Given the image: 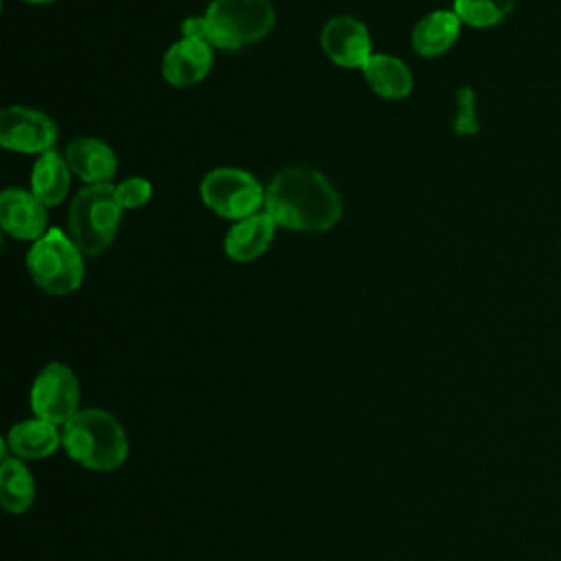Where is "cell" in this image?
Here are the masks:
<instances>
[{
	"mask_svg": "<svg viewBox=\"0 0 561 561\" xmlns=\"http://www.w3.org/2000/svg\"><path fill=\"white\" fill-rule=\"evenodd\" d=\"M265 213L276 226L302 232L329 230L342 215L333 184L309 167H287L265 191Z\"/></svg>",
	"mask_w": 561,
	"mask_h": 561,
	"instance_id": "obj_1",
	"label": "cell"
},
{
	"mask_svg": "<svg viewBox=\"0 0 561 561\" xmlns=\"http://www.w3.org/2000/svg\"><path fill=\"white\" fill-rule=\"evenodd\" d=\"M61 447L75 462L92 471L118 469L129 451L123 425L101 408L79 410L61 425Z\"/></svg>",
	"mask_w": 561,
	"mask_h": 561,
	"instance_id": "obj_2",
	"label": "cell"
},
{
	"mask_svg": "<svg viewBox=\"0 0 561 561\" xmlns=\"http://www.w3.org/2000/svg\"><path fill=\"white\" fill-rule=\"evenodd\" d=\"M121 210L123 206L118 204L116 188L112 184L85 186L72 199L68 210L70 234L77 248L88 256L103 252L118 230Z\"/></svg>",
	"mask_w": 561,
	"mask_h": 561,
	"instance_id": "obj_3",
	"label": "cell"
},
{
	"mask_svg": "<svg viewBox=\"0 0 561 561\" xmlns=\"http://www.w3.org/2000/svg\"><path fill=\"white\" fill-rule=\"evenodd\" d=\"M206 39L224 50H237L265 37L274 26L267 0H213L204 13Z\"/></svg>",
	"mask_w": 561,
	"mask_h": 561,
	"instance_id": "obj_4",
	"label": "cell"
},
{
	"mask_svg": "<svg viewBox=\"0 0 561 561\" xmlns=\"http://www.w3.org/2000/svg\"><path fill=\"white\" fill-rule=\"evenodd\" d=\"M26 265L35 285L55 296L75 291L83 280V252L59 228L33 243Z\"/></svg>",
	"mask_w": 561,
	"mask_h": 561,
	"instance_id": "obj_5",
	"label": "cell"
},
{
	"mask_svg": "<svg viewBox=\"0 0 561 561\" xmlns=\"http://www.w3.org/2000/svg\"><path fill=\"white\" fill-rule=\"evenodd\" d=\"M202 202L226 219H245L265 204V193L259 180L234 167H219L204 175L199 184Z\"/></svg>",
	"mask_w": 561,
	"mask_h": 561,
	"instance_id": "obj_6",
	"label": "cell"
},
{
	"mask_svg": "<svg viewBox=\"0 0 561 561\" xmlns=\"http://www.w3.org/2000/svg\"><path fill=\"white\" fill-rule=\"evenodd\" d=\"M28 403L35 416L53 425H66L79 412V381L70 366L61 362L46 364L31 386Z\"/></svg>",
	"mask_w": 561,
	"mask_h": 561,
	"instance_id": "obj_7",
	"label": "cell"
},
{
	"mask_svg": "<svg viewBox=\"0 0 561 561\" xmlns=\"http://www.w3.org/2000/svg\"><path fill=\"white\" fill-rule=\"evenodd\" d=\"M57 140L55 123L39 110L13 105L0 114V142L18 153H46Z\"/></svg>",
	"mask_w": 561,
	"mask_h": 561,
	"instance_id": "obj_8",
	"label": "cell"
},
{
	"mask_svg": "<svg viewBox=\"0 0 561 561\" xmlns=\"http://www.w3.org/2000/svg\"><path fill=\"white\" fill-rule=\"evenodd\" d=\"M322 48L333 64L344 68H362L373 55L366 26L351 15H337L324 24Z\"/></svg>",
	"mask_w": 561,
	"mask_h": 561,
	"instance_id": "obj_9",
	"label": "cell"
},
{
	"mask_svg": "<svg viewBox=\"0 0 561 561\" xmlns=\"http://www.w3.org/2000/svg\"><path fill=\"white\" fill-rule=\"evenodd\" d=\"M0 226L15 239L37 241L48 232L44 204L28 191L4 188L0 195Z\"/></svg>",
	"mask_w": 561,
	"mask_h": 561,
	"instance_id": "obj_10",
	"label": "cell"
},
{
	"mask_svg": "<svg viewBox=\"0 0 561 561\" xmlns=\"http://www.w3.org/2000/svg\"><path fill=\"white\" fill-rule=\"evenodd\" d=\"M206 39L182 37L175 42L162 61L164 79L175 88H188L206 77L213 66V50Z\"/></svg>",
	"mask_w": 561,
	"mask_h": 561,
	"instance_id": "obj_11",
	"label": "cell"
},
{
	"mask_svg": "<svg viewBox=\"0 0 561 561\" xmlns=\"http://www.w3.org/2000/svg\"><path fill=\"white\" fill-rule=\"evenodd\" d=\"M66 162L75 175L88 184H105L116 173L114 151L96 138H75L66 147Z\"/></svg>",
	"mask_w": 561,
	"mask_h": 561,
	"instance_id": "obj_12",
	"label": "cell"
},
{
	"mask_svg": "<svg viewBox=\"0 0 561 561\" xmlns=\"http://www.w3.org/2000/svg\"><path fill=\"white\" fill-rule=\"evenodd\" d=\"M2 443L20 460H42L57 451L61 445V432H57V425L35 416L13 425Z\"/></svg>",
	"mask_w": 561,
	"mask_h": 561,
	"instance_id": "obj_13",
	"label": "cell"
},
{
	"mask_svg": "<svg viewBox=\"0 0 561 561\" xmlns=\"http://www.w3.org/2000/svg\"><path fill=\"white\" fill-rule=\"evenodd\" d=\"M274 219L267 213H254L245 219H239L224 237V250L234 261H254L259 259L272 237H274Z\"/></svg>",
	"mask_w": 561,
	"mask_h": 561,
	"instance_id": "obj_14",
	"label": "cell"
},
{
	"mask_svg": "<svg viewBox=\"0 0 561 561\" xmlns=\"http://www.w3.org/2000/svg\"><path fill=\"white\" fill-rule=\"evenodd\" d=\"M460 33V18L454 11H432L412 31V46L423 57H436L451 48Z\"/></svg>",
	"mask_w": 561,
	"mask_h": 561,
	"instance_id": "obj_15",
	"label": "cell"
},
{
	"mask_svg": "<svg viewBox=\"0 0 561 561\" xmlns=\"http://www.w3.org/2000/svg\"><path fill=\"white\" fill-rule=\"evenodd\" d=\"M362 72L368 85L383 99H403L412 90L410 68L392 55H370Z\"/></svg>",
	"mask_w": 561,
	"mask_h": 561,
	"instance_id": "obj_16",
	"label": "cell"
},
{
	"mask_svg": "<svg viewBox=\"0 0 561 561\" xmlns=\"http://www.w3.org/2000/svg\"><path fill=\"white\" fill-rule=\"evenodd\" d=\"M70 188V167L66 158L55 151H46L39 156L31 171V193L44 206H57L64 202Z\"/></svg>",
	"mask_w": 561,
	"mask_h": 561,
	"instance_id": "obj_17",
	"label": "cell"
},
{
	"mask_svg": "<svg viewBox=\"0 0 561 561\" xmlns=\"http://www.w3.org/2000/svg\"><path fill=\"white\" fill-rule=\"evenodd\" d=\"M0 500L7 513H24L35 500V484L26 465L15 456H4L0 467Z\"/></svg>",
	"mask_w": 561,
	"mask_h": 561,
	"instance_id": "obj_18",
	"label": "cell"
},
{
	"mask_svg": "<svg viewBox=\"0 0 561 561\" xmlns=\"http://www.w3.org/2000/svg\"><path fill=\"white\" fill-rule=\"evenodd\" d=\"M513 4L515 0H454V13L469 26L489 28L504 20Z\"/></svg>",
	"mask_w": 561,
	"mask_h": 561,
	"instance_id": "obj_19",
	"label": "cell"
},
{
	"mask_svg": "<svg viewBox=\"0 0 561 561\" xmlns=\"http://www.w3.org/2000/svg\"><path fill=\"white\" fill-rule=\"evenodd\" d=\"M456 101H458V114L454 118V131L456 134H467V136H473L478 134L480 125H478V116H476V92L473 88L465 85L458 90L456 94Z\"/></svg>",
	"mask_w": 561,
	"mask_h": 561,
	"instance_id": "obj_20",
	"label": "cell"
},
{
	"mask_svg": "<svg viewBox=\"0 0 561 561\" xmlns=\"http://www.w3.org/2000/svg\"><path fill=\"white\" fill-rule=\"evenodd\" d=\"M151 197V184L145 178H127L116 186V199L123 208H140Z\"/></svg>",
	"mask_w": 561,
	"mask_h": 561,
	"instance_id": "obj_21",
	"label": "cell"
},
{
	"mask_svg": "<svg viewBox=\"0 0 561 561\" xmlns=\"http://www.w3.org/2000/svg\"><path fill=\"white\" fill-rule=\"evenodd\" d=\"M182 33H184V37L206 39V22H204V15H202V18H188V20H184ZM206 42H208V39H206Z\"/></svg>",
	"mask_w": 561,
	"mask_h": 561,
	"instance_id": "obj_22",
	"label": "cell"
},
{
	"mask_svg": "<svg viewBox=\"0 0 561 561\" xmlns=\"http://www.w3.org/2000/svg\"><path fill=\"white\" fill-rule=\"evenodd\" d=\"M24 2H53V0H24Z\"/></svg>",
	"mask_w": 561,
	"mask_h": 561,
	"instance_id": "obj_23",
	"label": "cell"
}]
</instances>
